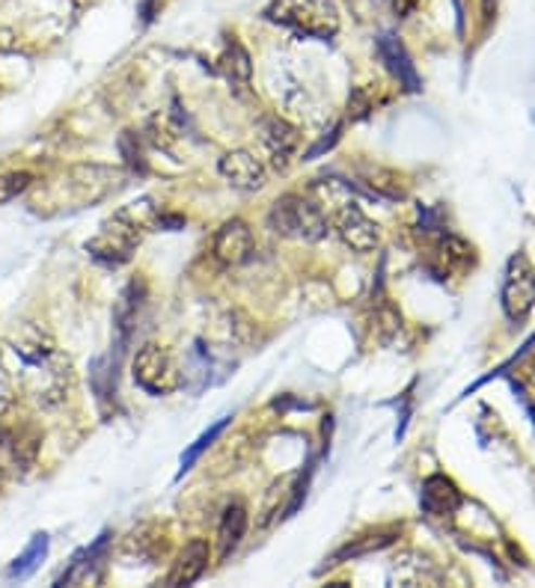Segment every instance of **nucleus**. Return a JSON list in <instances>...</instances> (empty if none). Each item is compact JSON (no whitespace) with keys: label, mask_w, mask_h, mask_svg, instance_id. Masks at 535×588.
<instances>
[{"label":"nucleus","mask_w":535,"mask_h":588,"mask_svg":"<svg viewBox=\"0 0 535 588\" xmlns=\"http://www.w3.org/2000/svg\"><path fill=\"white\" fill-rule=\"evenodd\" d=\"M12 357L18 360V378L27 386V393L46 405L54 408L68 393V360L58 351V345L48 340L46 333L27 328L18 340L10 345Z\"/></svg>","instance_id":"1"},{"label":"nucleus","mask_w":535,"mask_h":588,"mask_svg":"<svg viewBox=\"0 0 535 588\" xmlns=\"http://www.w3.org/2000/svg\"><path fill=\"white\" fill-rule=\"evenodd\" d=\"M316 191L324 196V208H328L333 227H336V232L348 247L357 250V253H369V250L378 247V241H381L378 223H372L364 215V208L354 203L352 193L342 181L331 179L328 184H319Z\"/></svg>","instance_id":"2"},{"label":"nucleus","mask_w":535,"mask_h":588,"mask_svg":"<svg viewBox=\"0 0 535 588\" xmlns=\"http://www.w3.org/2000/svg\"><path fill=\"white\" fill-rule=\"evenodd\" d=\"M265 18L309 39H331L340 30V10L333 0H271Z\"/></svg>","instance_id":"3"},{"label":"nucleus","mask_w":535,"mask_h":588,"mask_svg":"<svg viewBox=\"0 0 535 588\" xmlns=\"http://www.w3.org/2000/svg\"><path fill=\"white\" fill-rule=\"evenodd\" d=\"M268 227L283 238H295V241H307L316 244L328 235V215L324 208L316 205L301 193H285L273 203L271 215H268Z\"/></svg>","instance_id":"4"},{"label":"nucleus","mask_w":535,"mask_h":588,"mask_svg":"<svg viewBox=\"0 0 535 588\" xmlns=\"http://www.w3.org/2000/svg\"><path fill=\"white\" fill-rule=\"evenodd\" d=\"M140 220L135 217V208H126L114 215L102 227V232L87 241V253H90L95 261H104V265H126L131 256H135L137 244H140Z\"/></svg>","instance_id":"5"},{"label":"nucleus","mask_w":535,"mask_h":588,"mask_svg":"<svg viewBox=\"0 0 535 588\" xmlns=\"http://www.w3.org/2000/svg\"><path fill=\"white\" fill-rule=\"evenodd\" d=\"M131 374H135V384L147 389L149 396H170L173 389H179V384H182V372L173 360V354L155 342H147L135 354Z\"/></svg>","instance_id":"6"},{"label":"nucleus","mask_w":535,"mask_h":588,"mask_svg":"<svg viewBox=\"0 0 535 588\" xmlns=\"http://www.w3.org/2000/svg\"><path fill=\"white\" fill-rule=\"evenodd\" d=\"M107 544H111V532H102L90 547H84L72 565L63 571V577L58 579V586H87V583H99L107 562Z\"/></svg>","instance_id":"7"},{"label":"nucleus","mask_w":535,"mask_h":588,"mask_svg":"<svg viewBox=\"0 0 535 588\" xmlns=\"http://www.w3.org/2000/svg\"><path fill=\"white\" fill-rule=\"evenodd\" d=\"M502 304L506 312L521 321L535 304V271L526 259H514L509 268V280H506V292H502Z\"/></svg>","instance_id":"8"},{"label":"nucleus","mask_w":535,"mask_h":588,"mask_svg":"<svg viewBox=\"0 0 535 588\" xmlns=\"http://www.w3.org/2000/svg\"><path fill=\"white\" fill-rule=\"evenodd\" d=\"M259 140H263L265 152H268V158L277 170H285L289 167V161L297 152V143H301V135H297V128L292 123H285L280 116H271V119H265L263 128H259Z\"/></svg>","instance_id":"9"},{"label":"nucleus","mask_w":535,"mask_h":588,"mask_svg":"<svg viewBox=\"0 0 535 588\" xmlns=\"http://www.w3.org/2000/svg\"><path fill=\"white\" fill-rule=\"evenodd\" d=\"M220 176L232 184V188H241V191H259L265 184V167L263 161L251 155L247 149H235V152H227L220 164H217Z\"/></svg>","instance_id":"10"},{"label":"nucleus","mask_w":535,"mask_h":588,"mask_svg":"<svg viewBox=\"0 0 535 588\" xmlns=\"http://www.w3.org/2000/svg\"><path fill=\"white\" fill-rule=\"evenodd\" d=\"M215 256L224 265H244L253 256V232L244 220H227L215 235Z\"/></svg>","instance_id":"11"},{"label":"nucleus","mask_w":535,"mask_h":588,"mask_svg":"<svg viewBox=\"0 0 535 588\" xmlns=\"http://www.w3.org/2000/svg\"><path fill=\"white\" fill-rule=\"evenodd\" d=\"M208 555H212V550H208V544L203 538L184 544V550L179 553L170 577H167V586H191V583H196L208 567Z\"/></svg>","instance_id":"12"},{"label":"nucleus","mask_w":535,"mask_h":588,"mask_svg":"<svg viewBox=\"0 0 535 588\" xmlns=\"http://www.w3.org/2000/svg\"><path fill=\"white\" fill-rule=\"evenodd\" d=\"M247 535V509L241 502H232L224 509L220 526H217V555L229 559V555L239 550V544Z\"/></svg>","instance_id":"13"},{"label":"nucleus","mask_w":535,"mask_h":588,"mask_svg":"<svg viewBox=\"0 0 535 588\" xmlns=\"http://www.w3.org/2000/svg\"><path fill=\"white\" fill-rule=\"evenodd\" d=\"M378 54L387 63V68L396 78L408 87V90H420V78H417V68L410 66V57L405 46L393 34H384L378 39Z\"/></svg>","instance_id":"14"},{"label":"nucleus","mask_w":535,"mask_h":588,"mask_svg":"<svg viewBox=\"0 0 535 588\" xmlns=\"http://www.w3.org/2000/svg\"><path fill=\"white\" fill-rule=\"evenodd\" d=\"M458 490L453 482H446L444 475H434L422 485V506L434 514H446L458 506Z\"/></svg>","instance_id":"15"},{"label":"nucleus","mask_w":535,"mask_h":588,"mask_svg":"<svg viewBox=\"0 0 535 588\" xmlns=\"http://www.w3.org/2000/svg\"><path fill=\"white\" fill-rule=\"evenodd\" d=\"M48 535L46 532H36L34 541L27 544V550H24L15 562L10 565V571H7V577L10 579H27L30 574H34L36 567L42 565V559L48 555Z\"/></svg>","instance_id":"16"},{"label":"nucleus","mask_w":535,"mask_h":588,"mask_svg":"<svg viewBox=\"0 0 535 588\" xmlns=\"http://www.w3.org/2000/svg\"><path fill=\"white\" fill-rule=\"evenodd\" d=\"M227 425H229V417L217 419V422H215V425H212V429L203 431V434L196 437L194 446H188V449H184V455H182V473H179V475L188 473V470H191V466H194L196 461H200V455H203L205 449H212V446H215V440H217V437H220V434H224V431H227Z\"/></svg>","instance_id":"17"},{"label":"nucleus","mask_w":535,"mask_h":588,"mask_svg":"<svg viewBox=\"0 0 535 588\" xmlns=\"http://www.w3.org/2000/svg\"><path fill=\"white\" fill-rule=\"evenodd\" d=\"M393 544L390 535H378V538H354L345 547H340L336 553L331 555V562L328 565H340V562H348V559H360V555L372 553V550H381V547H387Z\"/></svg>","instance_id":"18"},{"label":"nucleus","mask_w":535,"mask_h":588,"mask_svg":"<svg viewBox=\"0 0 535 588\" xmlns=\"http://www.w3.org/2000/svg\"><path fill=\"white\" fill-rule=\"evenodd\" d=\"M227 68H229V78L232 84H241V87H247V80H251V57H247V51L239 46V42H229L227 46Z\"/></svg>","instance_id":"19"},{"label":"nucleus","mask_w":535,"mask_h":588,"mask_svg":"<svg viewBox=\"0 0 535 588\" xmlns=\"http://www.w3.org/2000/svg\"><path fill=\"white\" fill-rule=\"evenodd\" d=\"M34 184V172L27 170H15V172H3L0 176V205L12 203L18 193H24L27 188Z\"/></svg>","instance_id":"20"},{"label":"nucleus","mask_w":535,"mask_h":588,"mask_svg":"<svg viewBox=\"0 0 535 588\" xmlns=\"http://www.w3.org/2000/svg\"><path fill=\"white\" fill-rule=\"evenodd\" d=\"M12 396H15V389H12V378L0 369V417H3L7 408L12 405Z\"/></svg>","instance_id":"21"},{"label":"nucleus","mask_w":535,"mask_h":588,"mask_svg":"<svg viewBox=\"0 0 535 588\" xmlns=\"http://www.w3.org/2000/svg\"><path fill=\"white\" fill-rule=\"evenodd\" d=\"M12 46V36L7 30H0V51H7Z\"/></svg>","instance_id":"22"}]
</instances>
